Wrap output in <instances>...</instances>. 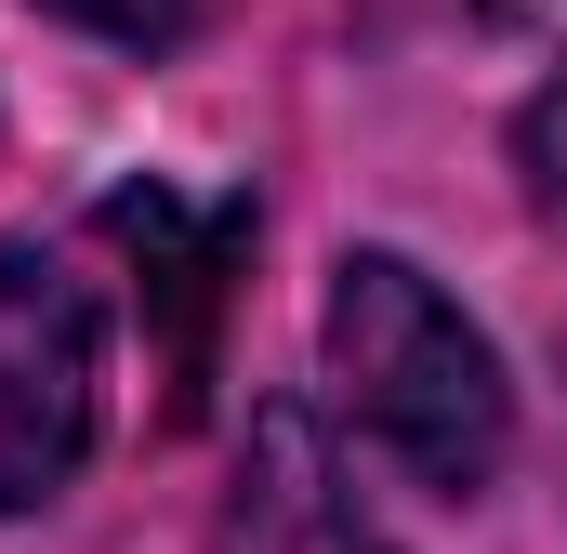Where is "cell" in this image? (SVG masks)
I'll list each match as a JSON object with an SVG mask.
<instances>
[{
	"mask_svg": "<svg viewBox=\"0 0 567 554\" xmlns=\"http://www.w3.org/2000/svg\"><path fill=\"white\" fill-rule=\"evenodd\" d=\"M488 27H542V13H567V0H475Z\"/></svg>",
	"mask_w": 567,
	"mask_h": 554,
	"instance_id": "7",
	"label": "cell"
},
{
	"mask_svg": "<svg viewBox=\"0 0 567 554\" xmlns=\"http://www.w3.org/2000/svg\"><path fill=\"white\" fill-rule=\"evenodd\" d=\"M317 343H330V383H343V410H357V435H370L383 462H410L449 502L502 475V449H515V383H502L488 330H475L410 252H343Z\"/></svg>",
	"mask_w": 567,
	"mask_h": 554,
	"instance_id": "1",
	"label": "cell"
},
{
	"mask_svg": "<svg viewBox=\"0 0 567 554\" xmlns=\"http://www.w3.org/2000/svg\"><path fill=\"white\" fill-rule=\"evenodd\" d=\"M106 410V330L93 290L53 265L40 238H0V515L53 502L93 449Z\"/></svg>",
	"mask_w": 567,
	"mask_h": 554,
	"instance_id": "2",
	"label": "cell"
},
{
	"mask_svg": "<svg viewBox=\"0 0 567 554\" xmlns=\"http://www.w3.org/2000/svg\"><path fill=\"white\" fill-rule=\"evenodd\" d=\"M40 13H66V27H93V40H120V53H172L212 0H40Z\"/></svg>",
	"mask_w": 567,
	"mask_h": 554,
	"instance_id": "6",
	"label": "cell"
},
{
	"mask_svg": "<svg viewBox=\"0 0 567 554\" xmlns=\"http://www.w3.org/2000/svg\"><path fill=\"white\" fill-rule=\"evenodd\" d=\"M106 238L133 252V304L158 317L172 410H198L212 317H225V265H238V212H198V198H172V185H120V198H106Z\"/></svg>",
	"mask_w": 567,
	"mask_h": 554,
	"instance_id": "4",
	"label": "cell"
},
{
	"mask_svg": "<svg viewBox=\"0 0 567 554\" xmlns=\"http://www.w3.org/2000/svg\"><path fill=\"white\" fill-rule=\"evenodd\" d=\"M515 172H528V212L567 225V80L528 93V120H515Z\"/></svg>",
	"mask_w": 567,
	"mask_h": 554,
	"instance_id": "5",
	"label": "cell"
},
{
	"mask_svg": "<svg viewBox=\"0 0 567 554\" xmlns=\"http://www.w3.org/2000/svg\"><path fill=\"white\" fill-rule=\"evenodd\" d=\"M212 554H396V542L370 529V502L330 462L317 410H251V449H238V489L212 515Z\"/></svg>",
	"mask_w": 567,
	"mask_h": 554,
	"instance_id": "3",
	"label": "cell"
}]
</instances>
